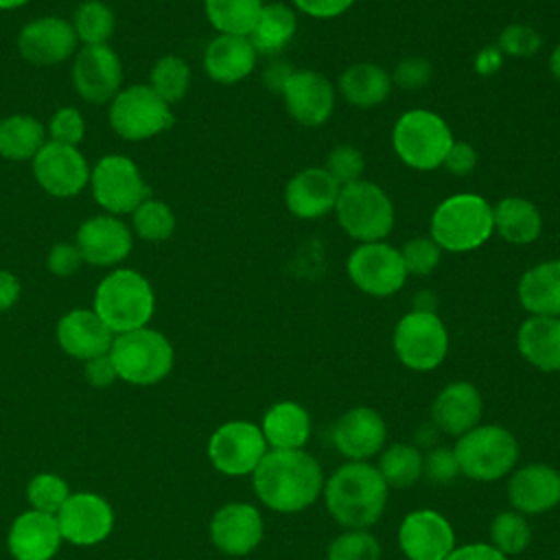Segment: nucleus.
<instances>
[{"instance_id": "bb28decb", "label": "nucleus", "mask_w": 560, "mask_h": 560, "mask_svg": "<svg viewBox=\"0 0 560 560\" xmlns=\"http://www.w3.org/2000/svg\"><path fill=\"white\" fill-rule=\"evenodd\" d=\"M61 540L63 538L52 514L28 510L11 523L7 545L15 560H52Z\"/></svg>"}, {"instance_id": "8fccbe9b", "label": "nucleus", "mask_w": 560, "mask_h": 560, "mask_svg": "<svg viewBox=\"0 0 560 560\" xmlns=\"http://www.w3.org/2000/svg\"><path fill=\"white\" fill-rule=\"evenodd\" d=\"M431 63L424 57H405L392 72V83L402 90H418L431 81Z\"/></svg>"}, {"instance_id": "7ed1b4c3", "label": "nucleus", "mask_w": 560, "mask_h": 560, "mask_svg": "<svg viewBox=\"0 0 560 560\" xmlns=\"http://www.w3.org/2000/svg\"><path fill=\"white\" fill-rule=\"evenodd\" d=\"M494 234L492 203L477 192H457L442 199L429 221V236L442 252L466 254Z\"/></svg>"}, {"instance_id": "c85d7f7f", "label": "nucleus", "mask_w": 560, "mask_h": 560, "mask_svg": "<svg viewBox=\"0 0 560 560\" xmlns=\"http://www.w3.org/2000/svg\"><path fill=\"white\" fill-rule=\"evenodd\" d=\"M258 427L269 451H302L311 440V416L295 400L271 405Z\"/></svg>"}, {"instance_id": "9b49d317", "label": "nucleus", "mask_w": 560, "mask_h": 560, "mask_svg": "<svg viewBox=\"0 0 560 560\" xmlns=\"http://www.w3.org/2000/svg\"><path fill=\"white\" fill-rule=\"evenodd\" d=\"M90 188L96 203L114 217L131 214L144 199H149V186L136 162L118 153L101 158L90 168Z\"/></svg>"}, {"instance_id": "cd10ccee", "label": "nucleus", "mask_w": 560, "mask_h": 560, "mask_svg": "<svg viewBox=\"0 0 560 560\" xmlns=\"http://www.w3.org/2000/svg\"><path fill=\"white\" fill-rule=\"evenodd\" d=\"M256 59L258 52L247 35L219 33L203 50V70L214 83L234 85L254 72Z\"/></svg>"}, {"instance_id": "6ab92c4d", "label": "nucleus", "mask_w": 560, "mask_h": 560, "mask_svg": "<svg viewBox=\"0 0 560 560\" xmlns=\"http://www.w3.org/2000/svg\"><path fill=\"white\" fill-rule=\"evenodd\" d=\"M330 442L348 462H370L385 448L387 424L376 409L359 405L339 416Z\"/></svg>"}, {"instance_id": "c756f323", "label": "nucleus", "mask_w": 560, "mask_h": 560, "mask_svg": "<svg viewBox=\"0 0 560 560\" xmlns=\"http://www.w3.org/2000/svg\"><path fill=\"white\" fill-rule=\"evenodd\" d=\"M516 350L540 372H560V317L529 315L516 330Z\"/></svg>"}, {"instance_id": "aec40b11", "label": "nucleus", "mask_w": 560, "mask_h": 560, "mask_svg": "<svg viewBox=\"0 0 560 560\" xmlns=\"http://www.w3.org/2000/svg\"><path fill=\"white\" fill-rule=\"evenodd\" d=\"M74 245L79 247L83 262L94 267H114L129 256L133 234L120 217L105 212L90 217L79 225Z\"/></svg>"}, {"instance_id": "49530a36", "label": "nucleus", "mask_w": 560, "mask_h": 560, "mask_svg": "<svg viewBox=\"0 0 560 560\" xmlns=\"http://www.w3.org/2000/svg\"><path fill=\"white\" fill-rule=\"evenodd\" d=\"M46 136L50 142L77 147L85 136V118L77 107H59L46 127Z\"/></svg>"}, {"instance_id": "37998d69", "label": "nucleus", "mask_w": 560, "mask_h": 560, "mask_svg": "<svg viewBox=\"0 0 560 560\" xmlns=\"http://www.w3.org/2000/svg\"><path fill=\"white\" fill-rule=\"evenodd\" d=\"M70 494L72 492L68 488L66 479H61L55 472H39L26 486V499H28L31 508L37 512L52 514V516L61 510V505L68 501Z\"/></svg>"}, {"instance_id": "f03ea898", "label": "nucleus", "mask_w": 560, "mask_h": 560, "mask_svg": "<svg viewBox=\"0 0 560 560\" xmlns=\"http://www.w3.org/2000/svg\"><path fill=\"white\" fill-rule=\"evenodd\" d=\"M328 514L343 529H370L387 508L389 488L370 462H346L324 481Z\"/></svg>"}, {"instance_id": "58836bf2", "label": "nucleus", "mask_w": 560, "mask_h": 560, "mask_svg": "<svg viewBox=\"0 0 560 560\" xmlns=\"http://www.w3.org/2000/svg\"><path fill=\"white\" fill-rule=\"evenodd\" d=\"M147 85L173 105L182 101L190 88V66L179 55H164L151 66Z\"/></svg>"}, {"instance_id": "7c9ffc66", "label": "nucleus", "mask_w": 560, "mask_h": 560, "mask_svg": "<svg viewBox=\"0 0 560 560\" xmlns=\"http://www.w3.org/2000/svg\"><path fill=\"white\" fill-rule=\"evenodd\" d=\"M516 295L529 315L560 317V258L529 267L518 280Z\"/></svg>"}, {"instance_id": "13d9d810", "label": "nucleus", "mask_w": 560, "mask_h": 560, "mask_svg": "<svg viewBox=\"0 0 560 560\" xmlns=\"http://www.w3.org/2000/svg\"><path fill=\"white\" fill-rule=\"evenodd\" d=\"M501 68V50L497 46H490V48H483L479 55H477V61H475V70L479 74H492L494 70Z\"/></svg>"}, {"instance_id": "3c124183", "label": "nucleus", "mask_w": 560, "mask_h": 560, "mask_svg": "<svg viewBox=\"0 0 560 560\" xmlns=\"http://www.w3.org/2000/svg\"><path fill=\"white\" fill-rule=\"evenodd\" d=\"M81 265H83V256L74 243H57L46 254V269L59 278H68L77 273Z\"/></svg>"}, {"instance_id": "4c0bfd02", "label": "nucleus", "mask_w": 560, "mask_h": 560, "mask_svg": "<svg viewBox=\"0 0 560 560\" xmlns=\"http://www.w3.org/2000/svg\"><path fill=\"white\" fill-rule=\"evenodd\" d=\"M72 28L83 46L107 44L116 28L114 11L101 0H85L77 7L72 18Z\"/></svg>"}, {"instance_id": "72a5a7b5", "label": "nucleus", "mask_w": 560, "mask_h": 560, "mask_svg": "<svg viewBox=\"0 0 560 560\" xmlns=\"http://www.w3.org/2000/svg\"><path fill=\"white\" fill-rule=\"evenodd\" d=\"M295 28V11L284 2H269L262 7L258 22L247 37L258 55H276L293 39Z\"/></svg>"}, {"instance_id": "680f3d73", "label": "nucleus", "mask_w": 560, "mask_h": 560, "mask_svg": "<svg viewBox=\"0 0 560 560\" xmlns=\"http://www.w3.org/2000/svg\"><path fill=\"white\" fill-rule=\"evenodd\" d=\"M28 0H0V11H11L18 7H24Z\"/></svg>"}, {"instance_id": "9d476101", "label": "nucleus", "mask_w": 560, "mask_h": 560, "mask_svg": "<svg viewBox=\"0 0 560 560\" xmlns=\"http://www.w3.org/2000/svg\"><path fill=\"white\" fill-rule=\"evenodd\" d=\"M173 122L171 105L149 85L122 88L109 101V125L125 140H149L171 129Z\"/></svg>"}, {"instance_id": "393cba45", "label": "nucleus", "mask_w": 560, "mask_h": 560, "mask_svg": "<svg viewBox=\"0 0 560 560\" xmlns=\"http://www.w3.org/2000/svg\"><path fill=\"white\" fill-rule=\"evenodd\" d=\"M341 186L324 166H308L295 173L284 186V206L298 219H319L335 210Z\"/></svg>"}, {"instance_id": "423d86ee", "label": "nucleus", "mask_w": 560, "mask_h": 560, "mask_svg": "<svg viewBox=\"0 0 560 560\" xmlns=\"http://www.w3.org/2000/svg\"><path fill=\"white\" fill-rule=\"evenodd\" d=\"M453 453L459 472L472 481L490 483L508 477L518 462V442L501 424H477L457 438Z\"/></svg>"}, {"instance_id": "b1692460", "label": "nucleus", "mask_w": 560, "mask_h": 560, "mask_svg": "<svg viewBox=\"0 0 560 560\" xmlns=\"http://www.w3.org/2000/svg\"><path fill=\"white\" fill-rule=\"evenodd\" d=\"M481 416L483 398L470 381H453L444 385L431 405L433 427L451 438H459L481 424Z\"/></svg>"}, {"instance_id": "f3484780", "label": "nucleus", "mask_w": 560, "mask_h": 560, "mask_svg": "<svg viewBox=\"0 0 560 560\" xmlns=\"http://www.w3.org/2000/svg\"><path fill=\"white\" fill-rule=\"evenodd\" d=\"M398 545L407 560H446L457 547L453 525L431 508L413 510L400 521Z\"/></svg>"}, {"instance_id": "f704fd0d", "label": "nucleus", "mask_w": 560, "mask_h": 560, "mask_svg": "<svg viewBox=\"0 0 560 560\" xmlns=\"http://www.w3.org/2000/svg\"><path fill=\"white\" fill-rule=\"evenodd\" d=\"M46 138L44 125L28 114H11L0 120V155L7 160H33Z\"/></svg>"}, {"instance_id": "2f4dec72", "label": "nucleus", "mask_w": 560, "mask_h": 560, "mask_svg": "<svg viewBox=\"0 0 560 560\" xmlns=\"http://www.w3.org/2000/svg\"><path fill=\"white\" fill-rule=\"evenodd\" d=\"M392 85V74L372 61H357L348 66L337 81L341 98L359 109H370L385 103Z\"/></svg>"}, {"instance_id": "a18cd8bd", "label": "nucleus", "mask_w": 560, "mask_h": 560, "mask_svg": "<svg viewBox=\"0 0 560 560\" xmlns=\"http://www.w3.org/2000/svg\"><path fill=\"white\" fill-rule=\"evenodd\" d=\"M324 168L330 173V177L339 186H346V184H352L357 179H363L361 175L365 171V158L354 144H337L328 153V160H326Z\"/></svg>"}, {"instance_id": "603ef678", "label": "nucleus", "mask_w": 560, "mask_h": 560, "mask_svg": "<svg viewBox=\"0 0 560 560\" xmlns=\"http://www.w3.org/2000/svg\"><path fill=\"white\" fill-rule=\"evenodd\" d=\"M442 166L455 175V177H466L475 171L477 166V151L470 142H462V140H453Z\"/></svg>"}, {"instance_id": "1a4fd4ad", "label": "nucleus", "mask_w": 560, "mask_h": 560, "mask_svg": "<svg viewBox=\"0 0 560 560\" xmlns=\"http://www.w3.org/2000/svg\"><path fill=\"white\" fill-rule=\"evenodd\" d=\"M398 361L411 372H431L448 354V330L435 311L405 313L392 335Z\"/></svg>"}, {"instance_id": "79ce46f5", "label": "nucleus", "mask_w": 560, "mask_h": 560, "mask_svg": "<svg viewBox=\"0 0 560 560\" xmlns=\"http://www.w3.org/2000/svg\"><path fill=\"white\" fill-rule=\"evenodd\" d=\"M326 560H381V542L370 529H343L330 540Z\"/></svg>"}, {"instance_id": "c9c22d12", "label": "nucleus", "mask_w": 560, "mask_h": 560, "mask_svg": "<svg viewBox=\"0 0 560 560\" xmlns=\"http://www.w3.org/2000/svg\"><path fill=\"white\" fill-rule=\"evenodd\" d=\"M376 468L387 488L405 490L424 475V453L413 444L396 442L378 453Z\"/></svg>"}, {"instance_id": "4d7b16f0", "label": "nucleus", "mask_w": 560, "mask_h": 560, "mask_svg": "<svg viewBox=\"0 0 560 560\" xmlns=\"http://www.w3.org/2000/svg\"><path fill=\"white\" fill-rule=\"evenodd\" d=\"M22 284L15 273L9 269H0V313L9 311L18 300H20Z\"/></svg>"}, {"instance_id": "6e6552de", "label": "nucleus", "mask_w": 560, "mask_h": 560, "mask_svg": "<svg viewBox=\"0 0 560 560\" xmlns=\"http://www.w3.org/2000/svg\"><path fill=\"white\" fill-rule=\"evenodd\" d=\"M118 378L131 385H153L168 376L175 363L171 341L149 326L120 332L109 348Z\"/></svg>"}, {"instance_id": "dca6fc26", "label": "nucleus", "mask_w": 560, "mask_h": 560, "mask_svg": "<svg viewBox=\"0 0 560 560\" xmlns=\"http://www.w3.org/2000/svg\"><path fill=\"white\" fill-rule=\"evenodd\" d=\"M72 83L88 103H109L122 90V63L107 44L83 46L72 63Z\"/></svg>"}, {"instance_id": "20e7f679", "label": "nucleus", "mask_w": 560, "mask_h": 560, "mask_svg": "<svg viewBox=\"0 0 560 560\" xmlns=\"http://www.w3.org/2000/svg\"><path fill=\"white\" fill-rule=\"evenodd\" d=\"M155 311V293L149 280L129 267L109 271L94 291V313L114 332L144 328Z\"/></svg>"}, {"instance_id": "2eb2a0df", "label": "nucleus", "mask_w": 560, "mask_h": 560, "mask_svg": "<svg viewBox=\"0 0 560 560\" xmlns=\"http://www.w3.org/2000/svg\"><path fill=\"white\" fill-rule=\"evenodd\" d=\"M280 96L287 114L295 122L319 127L330 118L337 92L326 74L317 70H293L287 77Z\"/></svg>"}, {"instance_id": "473e14b6", "label": "nucleus", "mask_w": 560, "mask_h": 560, "mask_svg": "<svg viewBox=\"0 0 560 560\" xmlns=\"http://www.w3.org/2000/svg\"><path fill=\"white\" fill-rule=\"evenodd\" d=\"M494 232L512 245H529L542 232L540 210L525 197H503L497 206H492Z\"/></svg>"}, {"instance_id": "052dcab7", "label": "nucleus", "mask_w": 560, "mask_h": 560, "mask_svg": "<svg viewBox=\"0 0 560 560\" xmlns=\"http://www.w3.org/2000/svg\"><path fill=\"white\" fill-rule=\"evenodd\" d=\"M549 70H551L553 79L560 83V44L551 50V57H549Z\"/></svg>"}, {"instance_id": "de8ad7c7", "label": "nucleus", "mask_w": 560, "mask_h": 560, "mask_svg": "<svg viewBox=\"0 0 560 560\" xmlns=\"http://www.w3.org/2000/svg\"><path fill=\"white\" fill-rule=\"evenodd\" d=\"M540 44H542L540 33L529 24H508L499 35L497 48L501 50V55L532 57L534 52L540 50Z\"/></svg>"}, {"instance_id": "ddd939ff", "label": "nucleus", "mask_w": 560, "mask_h": 560, "mask_svg": "<svg viewBox=\"0 0 560 560\" xmlns=\"http://www.w3.org/2000/svg\"><path fill=\"white\" fill-rule=\"evenodd\" d=\"M267 451L269 446L260 427L249 420H230L208 440V457L212 466L228 477L252 475Z\"/></svg>"}, {"instance_id": "a211bd4d", "label": "nucleus", "mask_w": 560, "mask_h": 560, "mask_svg": "<svg viewBox=\"0 0 560 560\" xmlns=\"http://www.w3.org/2000/svg\"><path fill=\"white\" fill-rule=\"evenodd\" d=\"M55 518L61 538L79 547L103 542L114 527L112 505L94 492H72Z\"/></svg>"}, {"instance_id": "bf43d9fd", "label": "nucleus", "mask_w": 560, "mask_h": 560, "mask_svg": "<svg viewBox=\"0 0 560 560\" xmlns=\"http://www.w3.org/2000/svg\"><path fill=\"white\" fill-rule=\"evenodd\" d=\"M291 72H293L291 68H287L284 63L276 61V63L267 66V70H265V83H267L269 88H273L276 92H280L282 85H284V81H287V77H289Z\"/></svg>"}, {"instance_id": "0eeeda50", "label": "nucleus", "mask_w": 560, "mask_h": 560, "mask_svg": "<svg viewBox=\"0 0 560 560\" xmlns=\"http://www.w3.org/2000/svg\"><path fill=\"white\" fill-rule=\"evenodd\" d=\"M332 212L337 214L339 228L357 243L385 241L396 221L389 195L368 179L341 186Z\"/></svg>"}, {"instance_id": "864d4df0", "label": "nucleus", "mask_w": 560, "mask_h": 560, "mask_svg": "<svg viewBox=\"0 0 560 560\" xmlns=\"http://www.w3.org/2000/svg\"><path fill=\"white\" fill-rule=\"evenodd\" d=\"M298 11L315 20H332L346 13L354 0H291Z\"/></svg>"}, {"instance_id": "e2e57ef3", "label": "nucleus", "mask_w": 560, "mask_h": 560, "mask_svg": "<svg viewBox=\"0 0 560 560\" xmlns=\"http://www.w3.org/2000/svg\"><path fill=\"white\" fill-rule=\"evenodd\" d=\"M313 560H317V558H313Z\"/></svg>"}, {"instance_id": "5701e85b", "label": "nucleus", "mask_w": 560, "mask_h": 560, "mask_svg": "<svg viewBox=\"0 0 560 560\" xmlns=\"http://www.w3.org/2000/svg\"><path fill=\"white\" fill-rule=\"evenodd\" d=\"M508 501L523 516H538L560 505V470L549 464L514 468L508 479Z\"/></svg>"}, {"instance_id": "5fc2aeb1", "label": "nucleus", "mask_w": 560, "mask_h": 560, "mask_svg": "<svg viewBox=\"0 0 560 560\" xmlns=\"http://www.w3.org/2000/svg\"><path fill=\"white\" fill-rule=\"evenodd\" d=\"M83 374H85L88 383L94 385V387H109L114 381H118V372L112 363L109 352L101 354V357H94V359H88Z\"/></svg>"}, {"instance_id": "a19ab883", "label": "nucleus", "mask_w": 560, "mask_h": 560, "mask_svg": "<svg viewBox=\"0 0 560 560\" xmlns=\"http://www.w3.org/2000/svg\"><path fill=\"white\" fill-rule=\"evenodd\" d=\"M532 542V525L516 510L499 512L490 523V545L503 556H518Z\"/></svg>"}, {"instance_id": "6e6d98bb", "label": "nucleus", "mask_w": 560, "mask_h": 560, "mask_svg": "<svg viewBox=\"0 0 560 560\" xmlns=\"http://www.w3.org/2000/svg\"><path fill=\"white\" fill-rule=\"evenodd\" d=\"M446 560H508V556H503L490 542H466L455 547Z\"/></svg>"}, {"instance_id": "ea45409f", "label": "nucleus", "mask_w": 560, "mask_h": 560, "mask_svg": "<svg viewBox=\"0 0 560 560\" xmlns=\"http://www.w3.org/2000/svg\"><path fill=\"white\" fill-rule=\"evenodd\" d=\"M175 212L162 199H144L131 212V230L147 243H162L175 232Z\"/></svg>"}, {"instance_id": "c03bdc74", "label": "nucleus", "mask_w": 560, "mask_h": 560, "mask_svg": "<svg viewBox=\"0 0 560 560\" xmlns=\"http://www.w3.org/2000/svg\"><path fill=\"white\" fill-rule=\"evenodd\" d=\"M407 276H429L442 260V247L431 236H413L400 247Z\"/></svg>"}, {"instance_id": "e433bc0d", "label": "nucleus", "mask_w": 560, "mask_h": 560, "mask_svg": "<svg viewBox=\"0 0 560 560\" xmlns=\"http://www.w3.org/2000/svg\"><path fill=\"white\" fill-rule=\"evenodd\" d=\"M262 7V0H203L208 22L223 35H249Z\"/></svg>"}, {"instance_id": "f257e3e1", "label": "nucleus", "mask_w": 560, "mask_h": 560, "mask_svg": "<svg viewBox=\"0 0 560 560\" xmlns=\"http://www.w3.org/2000/svg\"><path fill=\"white\" fill-rule=\"evenodd\" d=\"M319 462L302 451H267L252 483L258 501L280 514H295L311 508L324 490Z\"/></svg>"}, {"instance_id": "4468645a", "label": "nucleus", "mask_w": 560, "mask_h": 560, "mask_svg": "<svg viewBox=\"0 0 560 560\" xmlns=\"http://www.w3.org/2000/svg\"><path fill=\"white\" fill-rule=\"evenodd\" d=\"M90 164L77 147L57 144L46 140V144L33 158L35 182L50 197L68 199L77 197L90 184Z\"/></svg>"}, {"instance_id": "a878e982", "label": "nucleus", "mask_w": 560, "mask_h": 560, "mask_svg": "<svg viewBox=\"0 0 560 560\" xmlns=\"http://www.w3.org/2000/svg\"><path fill=\"white\" fill-rule=\"evenodd\" d=\"M114 337L116 335L94 308H72L57 324V341L61 350L81 361L107 354Z\"/></svg>"}, {"instance_id": "4be33fe9", "label": "nucleus", "mask_w": 560, "mask_h": 560, "mask_svg": "<svg viewBox=\"0 0 560 560\" xmlns=\"http://www.w3.org/2000/svg\"><path fill=\"white\" fill-rule=\"evenodd\" d=\"M265 534V523L252 503L232 501L221 505L210 521V540L225 556L252 553Z\"/></svg>"}, {"instance_id": "39448f33", "label": "nucleus", "mask_w": 560, "mask_h": 560, "mask_svg": "<svg viewBox=\"0 0 560 560\" xmlns=\"http://www.w3.org/2000/svg\"><path fill=\"white\" fill-rule=\"evenodd\" d=\"M453 140L455 138L448 122L440 114L424 107L402 112L392 129L394 153L413 171L440 168Z\"/></svg>"}, {"instance_id": "412c9836", "label": "nucleus", "mask_w": 560, "mask_h": 560, "mask_svg": "<svg viewBox=\"0 0 560 560\" xmlns=\"http://www.w3.org/2000/svg\"><path fill=\"white\" fill-rule=\"evenodd\" d=\"M77 46L79 39L72 22L57 15L35 18L26 22L18 35V50L33 66H57L70 59Z\"/></svg>"}, {"instance_id": "09e8293b", "label": "nucleus", "mask_w": 560, "mask_h": 560, "mask_svg": "<svg viewBox=\"0 0 560 560\" xmlns=\"http://www.w3.org/2000/svg\"><path fill=\"white\" fill-rule=\"evenodd\" d=\"M424 475L435 483L455 481L462 472H459V464H457L453 448L438 446V448H431L429 453H424Z\"/></svg>"}, {"instance_id": "f8f14e48", "label": "nucleus", "mask_w": 560, "mask_h": 560, "mask_svg": "<svg viewBox=\"0 0 560 560\" xmlns=\"http://www.w3.org/2000/svg\"><path fill=\"white\" fill-rule=\"evenodd\" d=\"M346 271L350 282L372 298H389L407 282L400 249L387 241L359 243L346 260Z\"/></svg>"}]
</instances>
